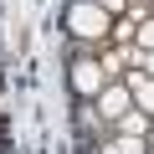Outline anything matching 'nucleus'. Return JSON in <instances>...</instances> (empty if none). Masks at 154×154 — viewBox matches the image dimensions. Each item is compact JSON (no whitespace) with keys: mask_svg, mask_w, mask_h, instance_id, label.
I'll list each match as a JSON object with an SVG mask.
<instances>
[{"mask_svg":"<svg viewBox=\"0 0 154 154\" xmlns=\"http://www.w3.org/2000/svg\"><path fill=\"white\" fill-rule=\"evenodd\" d=\"M72 31H77V36H98V31H108V16L93 11V5H77V11H72Z\"/></svg>","mask_w":154,"mask_h":154,"instance_id":"nucleus-2","label":"nucleus"},{"mask_svg":"<svg viewBox=\"0 0 154 154\" xmlns=\"http://www.w3.org/2000/svg\"><path fill=\"white\" fill-rule=\"evenodd\" d=\"M123 108H128V93H123V88H108V93H103V113H108V118H118Z\"/></svg>","mask_w":154,"mask_h":154,"instance_id":"nucleus-3","label":"nucleus"},{"mask_svg":"<svg viewBox=\"0 0 154 154\" xmlns=\"http://www.w3.org/2000/svg\"><path fill=\"white\" fill-rule=\"evenodd\" d=\"M139 149H144V144H139V139H118V144H108V149H103V154H139Z\"/></svg>","mask_w":154,"mask_h":154,"instance_id":"nucleus-5","label":"nucleus"},{"mask_svg":"<svg viewBox=\"0 0 154 154\" xmlns=\"http://www.w3.org/2000/svg\"><path fill=\"white\" fill-rule=\"evenodd\" d=\"M139 41H144V46H154V21H149V26L139 31Z\"/></svg>","mask_w":154,"mask_h":154,"instance_id":"nucleus-6","label":"nucleus"},{"mask_svg":"<svg viewBox=\"0 0 154 154\" xmlns=\"http://www.w3.org/2000/svg\"><path fill=\"white\" fill-rule=\"evenodd\" d=\"M149 67H154V57H149Z\"/></svg>","mask_w":154,"mask_h":154,"instance_id":"nucleus-7","label":"nucleus"},{"mask_svg":"<svg viewBox=\"0 0 154 154\" xmlns=\"http://www.w3.org/2000/svg\"><path fill=\"white\" fill-rule=\"evenodd\" d=\"M108 5H113V0H108Z\"/></svg>","mask_w":154,"mask_h":154,"instance_id":"nucleus-8","label":"nucleus"},{"mask_svg":"<svg viewBox=\"0 0 154 154\" xmlns=\"http://www.w3.org/2000/svg\"><path fill=\"white\" fill-rule=\"evenodd\" d=\"M108 72H113V62H108V67H103V62H77V72H72V82H77V93H98Z\"/></svg>","mask_w":154,"mask_h":154,"instance_id":"nucleus-1","label":"nucleus"},{"mask_svg":"<svg viewBox=\"0 0 154 154\" xmlns=\"http://www.w3.org/2000/svg\"><path fill=\"white\" fill-rule=\"evenodd\" d=\"M134 93H139V103L154 113V77H134Z\"/></svg>","mask_w":154,"mask_h":154,"instance_id":"nucleus-4","label":"nucleus"}]
</instances>
